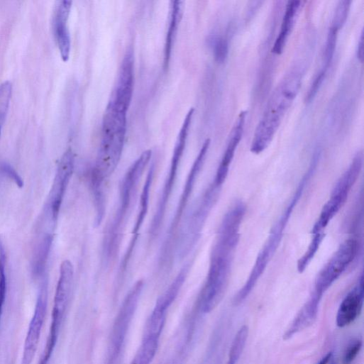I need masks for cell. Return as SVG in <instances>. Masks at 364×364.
<instances>
[{
	"label": "cell",
	"instance_id": "1",
	"mask_svg": "<svg viewBox=\"0 0 364 364\" xmlns=\"http://www.w3.org/2000/svg\"><path fill=\"white\" fill-rule=\"evenodd\" d=\"M245 214L244 204L238 202L222 219L211 250L209 272L201 294L200 303L204 313L212 311L225 294Z\"/></svg>",
	"mask_w": 364,
	"mask_h": 364
},
{
	"label": "cell",
	"instance_id": "2",
	"mask_svg": "<svg viewBox=\"0 0 364 364\" xmlns=\"http://www.w3.org/2000/svg\"><path fill=\"white\" fill-rule=\"evenodd\" d=\"M319 156L320 153L319 152L314 154L309 169L301 179L285 209L283 210L280 218L272 227L268 239L259 252L246 283L234 297L233 303L236 306L240 305L249 296L277 251L293 211L316 170Z\"/></svg>",
	"mask_w": 364,
	"mask_h": 364
},
{
	"label": "cell",
	"instance_id": "3",
	"mask_svg": "<svg viewBox=\"0 0 364 364\" xmlns=\"http://www.w3.org/2000/svg\"><path fill=\"white\" fill-rule=\"evenodd\" d=\"M301 81V72L294 70L277 87L255 130L250 148L253 153L259 155L268 148L298 93Z\"/></svg>",
	"mask_w": 364,
	"mask_h": 364
},
{
	"label": "cell",
	"instance_id": "4",
	"mask_svg": "<svg viewBox=\"0 0 364 364\" xmlns=\"http://www.w3.org/2000/svg\"><path fill=\"white\" fill-rule=\"evenodd\" d=\"M152 157V151H145L131 165L123 179L120 189L119 204L110 229L107 233L105 249L109 258L116 255L122 233L127 222L133 202L137 194L139 182Z\"/></svg>",
	"mask_w": 364,
	"mask_h": 364
},
{
	"label": "cell",
	"instance_id": "5",
	"mask_svg": "<svg viewBox=\"0 0 364 364\" xmlns=\"http://www.w3.org/2000/svg\"><path fill=\"white\" fill-rule=\"evenodd\" d=\"M363 164V154L362 151H359L336 182L329 199L322 207L320 215L312 227L311 235L324 233L329 224L343 206L351 190L358 180Z\"/></svg>",
	"mask_w": 364,
	"mask_h": 364
},
{
	"label": "cell",
	"instance_id": "6",
	"mask_svg": "<svg viewBox=\"0 0 364 364\" xmlns=\"http://www.w3.org/2000/svg\"><path fill=\"white\" fill-rule=\"evenodd\" d=\"M358 249V241L348 238L343 242L317 275L311 294L320 299L331 285L341 276L355 259Z\"/></svg>",
	"mask_w": 364,
	"mask_h": 364
},
{
	"label": "cell",
	"instance_id": "7",
	"mask_svg": "<svg viewBox=\"0 0 364 364\" xmlns=\"http://www.w3.org/2000/svg\"><path fill=\"white\" fill-rule=\"evenodd\" d=\"M192 118V114H187L177 137L171 160L170 171L166 178L162 194L159 199L158 207L156 208V211L150 226V233L153 236L158 234L164 220L167 204L172 193L177 177L179 167L186 148Z\"/></svg>",
	"mask_w": 364,
	"mask_h": 364
},
{
	"label": "cell",
	"instance_id": "8",
	"mask_svg": "<svg viewBox=\"0 0 364 364\" xmlns=\"http://www.w3.org/2000/svg\"><path fill=\"white\" fill-rule=\"evenodd\" d=\"M126 130L102 128V139L92 175L104 182L114 172L123 154Z\"/></svg>",
	"mask_w": 364,
	"mask_h": 364
},
{
	"label": "cell",
	"instance_id": "9",
	"mask_svg": "<svg viewBox=\"0 0 364 364\" xmlns=\"http://www.w3.org/2000/svg\"><path fill=\"white\" fill-rule=\"evenodd\" d=\"M144 287L143 280L138 281L130 290L115 320L111 336L110 361L114 362L121 351L129 326L137 309Z\"/></svg>",
	"mask_w": 364,
	"mask_h": 364
},
{
	"label": "cell",
	"instance_id": "10",
	"mask_svg": "<svg viewBox=\"0 0 364 364\" xmlns=\"http://www.w3.org/2000/svg\"><path fill=\"white\" fill-rule=\"evenodd\" d=\"M221 187L211 184L187 220L182 236L181 253L184 255L197 242Z\"/></svg>",
	"mask_w": 364,
	"mask_h": 364
},
{
	"label": "cell",
	"instance_id": "11",
	"mask_svg": "<svg viewBox=\"0 0 364 364\" xmlns=\"http://www.w3.org/2000/svg\"><path fill=\"white\" fill-rule=\"evenodd\" d=\"M48 307V282L40 285L35 309L26 335L21 364H32L37 353Z\"/></svg>",
	"mask_w": 364,
	"mask_h": 364
},
{
	"label": "cell",
	"instance_id": "12",
	"mask_svg": "<svg viewBox=\"0 0 364 364\" xmlns=\"http://www.w3.org/2000/svg\"><path fill=\"white\" fill-rule=\"evenodd\" d=\"M75 165V155L70 149L65 153L59 162L50 194L47 210L50 220L55 224L58 220L64 197L74 173Z\"/></svg>",
	"mask_w": 364,
	"mask_h": 364
},
{
	"label": "cell",
	"instance_id": "13",
	"mask_svg": "<svg viewBox=\"0 0 364 364\" xmlns=\"http://www.w3.org/2000/svg\"><path fill=\"white\" fill-rule=\"evenodd\" d=\"M134 92V55L132 49L125 55L120 69L117 84L109 101L116 108L127 111Z\"/></svg>",
	"mask_w": 364,
	"mask_h": 364
},
{
	"label": "cell",
	"instance_id": "14",
	"mask_svg": "<svg viewBox=\"0 0 364 364\" xmlns=\"http://www.w3.org/2000/svg\"><path fill=\"white\" fill-rule=\"evenodd\" d=\"M72 2L62 0L56 2L53 16V29L60 55L65 62H68L71 54L72 41L68 22Z\"/></svg>",
	"mask_w": 364,
	"mask_h": 364
},
{
	"label": "cell",
	"instance_id": "15",
	"mask_svg": "<svg viewBox=\"0 0 364 364\" xmlns=\"http://www.w3.org/2000/svg\"><path fill=\"white\" fill-rule=\"evenodd\" d=\"M155 170V164H153L148 173L147 178L145 182L143 192L141 194L139 211L138 213L135 226L132 231V238L131 239L129 246L125 253L124 258L121 265L120 272L122 275L127 270L128 265L133 255L134 248L136 246L138 239L139 232L144 224V221L148 212L150 197V189L154 179Z\"/></svg>",
	"mask_w": 364,
	"mask_h": 364
},
{
	"label": "cell",
	"instance_id": "16",
	"mask_svg": "<svg viewBox=\"0 0 364 364\" xmlns=\"http://www.w3.org/2000/svg\"><path fill=\"white\" fill-rule=\"evenodd\" d=\"M210 143L211 141L209 139L204 142L187 176V181L184 184L181 198L177 208L175 216L170 228V234L173 233L178 227L184 211L194 189L199 175L203 168L209 149Z\"/></svg>",
	"mask_w": 364,
	"mask_h": 364
},
{
	"label": "cell",
	"instance_id": "17",
	"mask_svg": "<svg viewBox=\"0 0 364 364\" xmlns=\"http://www.w3.org/2000/svg\"><path fill=\"white\" fill-rule=\"evenodd\" d=\"M363 297V278L361 275L355 286L346 295L338 307L336 318L338 327L350 325L360 316Z\"/></svg>",
	"mask_w": 364,
	"mask_h": 364
},
{
	"label": "cell",
	"instance_id": "18",
	"mask_svg": "<svg viewBox=\"0 0 364 364\" xmlns=\"http://www.w3.org/2000/svg\"><path fill=\"white\" fill-rule=\"evenodd\" d=\"M246 114L247 112L246 111L241 113L231 131L227 147L213 182V183L219 187L223 186L227 178L236 151L243 138Z\"/></svg>",
	"mask_w": 364,
	"mask_h": 364
},
{
	"label": "cell",
	"instance_id": "19",
	"mask_svg": "<svg viewBox=\"0 0 364 364\" xmlns=\"http://www.w3.org/2000/svg\"><path fill=\"white\" fill-rule=\"evenodd\" d=\"M75 269L69 260L62 262L54 299L53 314L65 316L70 304L74 282Z\"/></svg>",
	"mask_w": 364,
	"mask_h": 364
},
{
	"label": "cell",
	"instance_id": "20",
	"mask_svg": "<svg viewBox=\"0 0 364 364\" xmlns=\"http://www.w3.org/2000/svg\"><path fill=\"white\" fill-rule=\"evenodd\" d=\"M300 4L301 2L299 1H289L287 3L282 22L280 33L272 49L273 54L280 55L283 53L287 39L293 28L294 19L299 9Z\"/></svg>",
	"mask_w": 364,
	"mask_h": 364
},
{
	"label": "cell",
	"instance_id": "21",
	"mask_svg": "<svg viewBox=\"0 0 364 364\" xmlns=\"http://www.w3.org/2000/svg\"><path fill=\"white\" fill-rule=\"evenodd\" d=\"M170 11V19L168 31L166 38L165 49V68L167 69L173 43L175 42L179 25L180 24L184 9V2L172 1Z\"/></svg>",
	"mask_w": 364,
	"mask_h": 364
},
{
	"label": "cell",
	"instance_id": "22",
	"mask_svg": "<svg viewBox=\"0 0 364 364\" xmlns=\"http://www.w3.org/2000/svg\"><path fill=\"white\" fill-rule=\"evenodd\" d=\"M160 338L144 336L142 343L131 364H150L153 360L159 345Z\"/></svg>",
	"mask_w": 364,
	"mask_h": 364
},
{
	"label": "cell",
	"instance_id": "23",
	"mask_svg": "<svg viewBox=\"0 0 364 364\" xmlns=\"http://www.w3.org/2000/svg\"><path fill=\"white\" fill-rule=\"evenodd\" d=\"M53 241L52 233H47L41 239L36 248L34 257L33 271L35 275H41L45 268Z\"/></svg>",
	"mask_w": 364,
	"mask_h": 364
},
{
	"label": "cell",
	"instance_id": "24",
	"mask_svg": "<svg viewBox=\"0 0 364 364\" xmlns=\"http://www.w3.org/2000/svg\"><path fill=\"white\" fill-rule=\"evenodd\" d=\"M248 332L249 329L246 325L241 326V328L237 331L231 345L228 361L226 364L237 363L247 343Z\"/></svg>",
	"mask_w": 364,
	"mask_h": 364
},
{
	"label": "cell",
	"instance_id": "25",
	"mask_svg": "<svg viewBox=\"0 0 364 364\" xmlns=\"http://www.w3.org/2000/svg\"><path fill=\"white\" fill-rule=\"evenodd\" d=\"M324 238V233L311 235L310 243L303 255L297 261V269L299 273H303L314 259Z\"/></svg>",
	"mask_w": 364,
	"mask_h": 364
},
{
	"label": "cell",
	"instance_id": "26",
	"mask_svg": "<svg viewBox=\"0 0 364 364\" xmlns=\"http://www.w3.org/2000/svg\"><path fill=\"white\" fill-rule=\"evenodd\" d=\"M13 86L10 82L0 85V136L6 123L12 99Z\"/></svg>",
	"mask_w": 364,
	"mask_h": 364
},
{
	"label": "cell",
	"instance_id": "27",
	"mask_svg": "<svg viewBox=\"0 0 364 364\" xmlns=\"http://www.w3.org/2000/svg\"><path fill=\"white\" fill-rule=\"evenodd\" d=\"M6 255L4 243L0 239V320L3 314L7 294V278L6 275Z\"/></svg>",
	"mask_w": 364,
	"mask_h": 364
},
{
	"label": "cell",
	"instance_id": "28",
	"mask_svg": "<svg viewBox=\"0 0 364 364\" xmlns=\"http://www.w3.org/2000/svg\"><path fill=\"white\" fill-rule=\"evenodd\" d=\"M338 33V31H337L336 28L333 27L329 28L324 55V67L323 70L325 71H327L333 61L336 47Z\"/></svg>",
	"mask_w": 364,
	"mask_h": 364
},
{
	"label": "cell",
	"instance_id": "29",
	"mask_svg": "<svg viewBox=\"0 0 364 364\" xmlns=\"http://www.w3.org/2000/svg\"><path fill=\"white\" fill-rule=\"evenodd\" d=\"M351 1L343 0L340 1L336 9L331 27L340 31L346 22L351 8Z\"/></svg>",
	"mask_w": 364,
	"mask_h": 364
},
{
	"label": "cell",
	"instance_id": "30",
	"mask_svg": "<svg viewBox=\"0 0 364 364\" xmlns=\"http://www.w3.org/2000/svg\"><path fill=\"white\" fill-rule=\"evenodd\" d=\"M214 55L216 62L224 63L228 56V44L226 39L216 37L212 41Z\"/></svg>",
	"mask_w": 364,
	"mask_h": 364
},
{
	"label": "cell",
	"instance_id": "31",
	"mask_svg": "<svg viewBox=\"0 0 364 364\" xmlns=\"http://www.w3.org/2000/svg\"><path fill=\"white\" fill-rule=\"evenodd\" d=\"M363 346V341L361 339H355L352 341L347 346L343 358V364H351L359 353Z\"/></svg>",
	"mask_w": 364,
	"mask_h": 364
},
{
	"label": "cell",
	"instance_id": "32",
	"mask_svg": "<svg viewBox=\"0 0 364 364\" xmlns=\"http://www.w3.org/2000/svg\"><path fill=\"white\" fill-rule=\"evenodd\" d=\"M0 175L4 177H8L11 181L14 182L19 187L22 188L24 186V182L22 177L19 175L17 171L9 163H0Z\"/></svg>",
	"mask_w": 364,
	"mask_h": 364
},
{
	"label": "cell",
	"instance_id": "33",
	"mask_svg": "<svg viewBox=\"0 0 364 364\" xmlns=\"http://www.w3.org/2000/svg\"><path fill=\"white\" fill-rule=\"evenodd\" d=\"M326 73V71L322 70L314 79L306 97L307 102H311L317 94L324 82V80L325 79Z\"/></svg>",
	"mask_w": 364,
	"mask_h": 364
},
{
	"label": "cell",
	"instance_id": "34",
	"mask_svg": "<svg viewBox=\"0 0 364 364\" xmlns=\"http://www.w3.org/2000/svg\"><path fill=\"white\" fill-rule=\"evenodd\" d=\"M357 57L358 60L363 63L364 59V49H363V32H361L360 37L358 44Z\"/></svg>",
	"mask_w": 364,
	"mask_h": 364
},
{
	"label": "cell",
	"instance_id": "35",
	"mask_svg": "<svg viewBox=\"0 0 364 364\" xmlns=\"http://www.w3.org/2000/svg\"><path fill=\"white\" fill-rule=\"evenodd\" d=\"M333 356L332 352H329L324 356L320 361L316 364H328Z\"/></svg>",
	"mask_w": 364,
	"mask_h": 364
},
{
	"label": "cell",
	"instance_id": "36",
	"mask_svg": "<svg viewBox=\"0 0 364 364\" xmlns=\"http://www.w3.org/2000/svg\"><path fill=\"white\" fill-rule=\"evenodd\" d=\"M329 364H337V363L333 360V358H331Z\"/></svg>",
	"mask_w": 364,
	"mask_h": 364
}]
</instances>
